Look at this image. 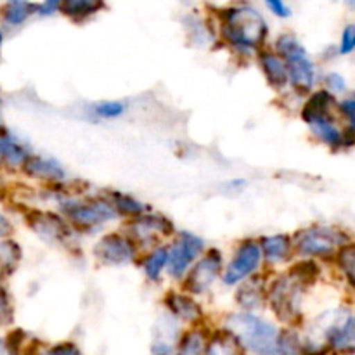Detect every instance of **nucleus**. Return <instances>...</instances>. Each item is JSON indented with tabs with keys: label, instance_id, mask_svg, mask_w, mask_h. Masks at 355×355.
<instances>
[{
	"label": "nucleus",
	"instance_id": "1",
	"mask_svg": "<svg viewBox=\"0 0 355 355\" xmlns=\"http://www.w3.org/2000/svg\"><path fill=\"white\" fill-rule=\"evenodd\" d=\"M224 37L241 51H252L267 35L266 21L252 7H232L224 14Z\"/></svg>",
	"mask_w": 355,
	"mask_h": 355
},
{
	"label": "nucleus",
	"instance_id": "2",
	"mask_svg": "<svg viewBox=\"0 0 355 355\" xmlns=\"http://www.w3.org/2000/svg\"><path fill=\"white\" fill-rule=\"evenodd\" d=\"M227 328L245 349L257 355H277L279 333L269 322L250 314H234L227 319Z\"/></svg>",
	"mask_w": 355,
	"mask_h": 355
},
{
	"label": "nucleus",
	"instance_id": "3",
	"mask_svg": "<svg viewBox=\"0 0 355 355\" xmlns=\"http://www.w3.org/2000/svg\"><path fill=\"white\" fill-rule=\"evenodd\" d=\"M276 49L284 59L288 80L293 83L298 92H309L314 85L315 73L305 49L298 44V40H295V37H290V35H283L277 40Z\"/></svg>",
	"mask_w": 355,
	"mask_h": 355
},
{
	"label": "nucleus",
	"instance_id": "4",
	"mask_svg": "<svg viewBox=\"0 0 355 355\" xmlns=\"http://www.w3.org/2000/svg\"><path fill=\"white\" fill-rule=\"evenodd\" d=\"M300 288L302 284L297 283L291 276H281L270 284V307L274 309L281 321H291L298 315Z\"/></svg>",
	"mask_w": 355,
	"mask_h": 355
},
{
	"label": "nucleus",
	"instance_id": "5",
	"mask_svg": "<svg viewBox=\"0 0 355 355\" xmlns=\"http://www.w3.org/2000/svg\"><path fill=\"white\" fill-rule=\"evenodd\" d=\"M342 236L333 232L328 227L305 229L297 234V250L302 255L307 257H322L329 255L336 245H342Z\"/></svg>",
	"mask_w": 355,
	"mask_h": 355
},
{
	"label": "nucleus",
	"instance_id": "6",
	"mask_svg": "<svg viewBox=\"0 0 355 355\" xmlns=\"http://www.w3.org/2000/svg\"><path fill=\"white\" fill-rule=\"evenodd\" d=\"M260 259H262V250H260L259 243H243L238 252H236L234 260L229 263L227 270H225L224 283L236 284L245 279V277H248L260 266Z\"/></svg>",
	"mask_w": 355,
	"mask_h": 355
},
{
	"label": "nucleus",
	"instance_id": "7",
	"mask_svg": "<svg viewBox=\"0 0 355 355\" xmlns=\"http://www.w3.org/2000/svg\"><path fill=\"white\" fill-rule=\"evenodd\" d=\"M69 218L80 227H96L103 222L114 218V210L111 205L104 201H94V203H66L62 207Z\"/></svg>",
	"mask_w": 355,
	"mask_h": 355
},
{
	"label": "nucleus",
	"instance_id": "8",
	"mask_svg": "<svg viewBox=\"0 0 355 355\" xmlns=\"http://www.w3.org/2000/svg\"><path fill=\"white\" fill-rule=\"evenodd\" d=\"M94 255L106 266H125L134 259V246L120 234H107L97 243Z\"/></svg>",
	"mask_w": 355,
	"mask_h": 355
},
{
	"label": "nucleus",
	"instance_id": "9",
	"mask_svg": "<svg viewBox=\"0 0 355 355\" xmlns=\"http://www.w3.org/2000/svg\"><path fill=\"white\" fill-rule=\"evenodd\" d=\"M201 250H203V241L198 236L189 234V232H182L179 236V239L175 241V245H173L172 252L168 253V259H166L170 272L173 276H182L184 270L200 255Z\"/></svg>",
	"mask_w": 355,
	"mask_h": 355
},
{
	"label": "nucleus",
	"instance_id": "10",
	"mask_svg": "<svg viewBox=\"0 0 355 355\" xmlns=\"http://www.w3.org/2000/svg\"><path fill=\"white\" fill-rule=\"evenodd\" d=\"M220 253H218L217 250H210V252L205 255V259L194 267L193 272L187 276V290H189L191 293H203L205 290H208V286L214 283L218 270H220Z\"/></svg>",
	"mask_w": 355,
	"mask_h": 355
},
{
	"label": "nucleus",
	"instance_id": "11",
	"mask_svg": "<svg viewBox=\"0 0 355 355\" xmlns=\"http://www.w3.org/2000/svg\"><path fill=\"white\" fill-rule=\"evenodd\" d=\"M335 104V97L333 94L326 92V90H321V92H315L314 96L309 99V103L305 104L304 107V120L307 121L309 125L319 123V121H326V120H333L329 116V107Z\"/></svg>",
	"mask_w": 355,
	"mask_h": 355
},
{
	"label": "nucleus",
	"instance_id": "12",
	"mask_svg": "<svg viewBox=\"0 0 355 355\" xmlns=\"http://www.w3.org/2000/svg\"><path fill=\"white\" fill-rule=\"evenodd\" d=\"M326 338L331 349L338 350V352H352L355 333H354V318L349 315L345 322H336V324L329 326Z\"/></svg>",
	"mask_w": 355,
	"mask_h": 355
},
{
	"label": "nucleus",
	"instance_id": "13",
	"mask_svg": "<svg viewBox=\"0 0 355 355\" xmlns=\"http://www.w3.org/2000/svg\"><path fill=\"white\" fill-rule=\"evenodd\" d=\"M23 170L26 175L35 177V179H62L64 177V170L61 168L58 162L54 159L42 158V156H37V158H26L23 163Z\"/></svg>",
	"mask_w": 355,
	"mask_h": 355
},
{
	"label": "nucleus",
	"instance_id": "14",
	"mask_svg": "<svg viewBox=\"0 0 355 355\" xmlns=\"http://www.w3.org/2000/svg\"><path fill=\"white\" fill-rule=\"evenodd\" d=\"M260 64H262L263 73H266L267 80L272 87H284L288 83V71L286 64L281 58L276 54H269V52H262L260 54Z\"/></svg>",
	"mask_w": 355,
	"mask_h": 355
},
{
	"label": "nucleus",
	"instance_id": "15",
	"mask_svg": "<svg viewBox=\"0 0 355 355\" xmlns=\"http://www.w3.org/2000/svg\"><path fill=\"white\" fill-rule=\"evenodd\" d=\"M132 231H134L135 238L146 241L148 236L155 234L151 231L162 232V234H172V224L165 217H141L132 222Z\"/></svg>",
	"mask_w": 355,
	"mask_h": 355
},
{
	"label": "nucleus",
	"instance_id": "16",
	"mask_svg": "<svg viewBox=\"0 0 355 355\" xmlns=\"http://www.w3.org/2000/svg\"><path fill=\"white\" fill-rule=\"evenodd\" d=\"M263 297V281L259 279V277H253V279L246 281L238 291V304L241 305L243 309H248V311H253V309H259L262 305Z\"/></svg>",
	"mask_w": 355,
	"mask_h": 355
},
{
	"label": "nucleus",
	"instance_id": "17",
	"mask_svg": "<svg viewBox=\"0 0 355 355\" xmlns=\"http://www.w3.org/2000/svg\"><path fill=\"white\" fill-rule=\"evenodd\" d=\"M37 10L38 7L35 3H31L30 0H7L2 17L10 26H19V24H23Z\"/></svg>",
	"mask_w": 355,
	"mask_h": 355
},
{
	"label": "nucleus",
	"instance_id": "18",
	"mask_svg": "<svg viewBox=\"0 0 355 355\" xmlns=\"http://www.w3.org/2000/svg\"><path fill=\"white\" fill-rule=\"evenodd\" d=\"M203 355H243V345L231 331H220L205 347Z\"/></svg>",
	"mask_w": 355,
	"mask_h": 355
},
{
	"label": "nucleus",
	"instance_id": "19",
	"mask_svg": "<svg viewBox=\"0 0 355 355\" xmlns=\"http://www.w3.org/2000/svg\"><path fill=\"white\" fill-rule=\"evenodd\" d=\"M166 305L173 315L184 319V321H196L201 318L200 305L191 300L189 297H184V295L172 293L166 298Z\"/></svg>",
	"mask_w": 355,
	"mask_h": 355
},
{
	"label": "nucleus",
	"instance_id": "20",
	"mask_svg": "<svg viewBox=\"0 0 355 355\" xmlns=\"http://www.w3.org/2000/svg\"><path fill=\"white\" fill-rule=\"evenodd\" d=\"M104 6V0H61L59 7L71 19H85Z\"/></svg>",
	"mask_w": 355,
	"mask_h": 355
},
{
	"label": "nucleus",
	"instance_id": "21",
	"mask_svg": "<svg viewBox=\"0 0 355 355\" xmlns=\"http://www.w3.org/2000/svg\"><path fill=\"white\" fill-rule=\"evenodd\" d=\"M260 250H263L269 262H281L290 252V239L283 234L269 236L260 241Z\"/></svg>",
	"mask_w": 355,
	"mask_h": 355
},
{
	"label": "nucleus",
	"instance_id": "22",
	"mask_svg": "<svg viewBox=\"0 0 355 355\" xmlns=\"http://www.w3.org/2000/svg\"><path fill=\"white\" fill-rule=\"evenodd\" d=\"M33 225L35 231L42 236H47L49 241H54V239L61 238L62 234L66 232L64 224L59 220V217L51 214H38V218H35V224Z\"/></svg>",
	"mask_w": 355,
	"mask_h": 355
},
{
	"label": "nucleus",
	"instance_id": "23",
	"mask_svg": "<svg viewBox=\"0 0 355 355\" xmlns=\"http://www.w3.org/2000/svg\"><path fill=\"white\" fill-rule=\"evenodd\" d=\"M21 260V250L12 241H0V279L10 276Z\"/></svg>",
	"mask_w": 355,
	"mask_h": 355
},
{
	"label": "nucleus",
	"instance_id": "24",
	"mask_svg": "<svg viewBox=\"0 0 355 355\" xmlns=\"http://www.w3.org/2000/svg\"><path fill=\"white\" fill-rule=\"evenodd\" d=\"M314 132L318 134L319 139L329 144L331 148H338V146H343V134L336 128L335 121L333 120H326V121H319V123L312 125Z\"/></svg>",
	"mask_w": 355,
	"mask_h": 355
},
{
	"label": "nucleus",
	"instance_id": "25",
	"mask_svg": "<svg viewBox=\"0 0 355 355\" xmlns=\"http://www.w3.org/2000/svg\"><path fill=\"white\" fill-rule=\"evenodd\" d=\"M290 276L293 277L297 283H300L302 286H307V284H312L319 276V269L314 262H302L297 263L293 269L290 270Z\"/></svg>",
	"mask_w": 355,
	"mask_h": 355
},
{
	"label": "nucleus",
	"instance_id": "26",
	"mask_svg": "<svg viewBox=\"0 0 355 355\" xmlns=\"http://www.w3.org/2000/svg\"><path fill=\"white\" fill-rule=\"evenodd\" d=\"M166 259H168V252L165 248H158L148 257L146 260V274H148L149 279H158L159 274H162V269L165 267Z\"/></svg>",
	"mask_w": 355,
	"mask_h": 355
},
{
	"label": "nucleus",
	"instance_id": "27",
	"mask_svg": "<svg viewBox=\"0 0 355 355\" xmlns=\"http://www.w3.org/2000/svg\"><path fill=\"white\" fill-rule=\"evenodd\" d=\"M205 352V340L200 333L193 331L187 333L179 345L177 355H203Z\"/></svg>",
	"mask_w": 355,
	"mask_h": 355
},
{
	"label": "nucleus",
	"instance_id": "28",
	"mask_svg": "<svg viewBox=\"0 0 355 355\" xmlns=\"http://www.w3.org/2000/svg\"><path fill=\"white\" fill-rule=\"evenodd\" d=\"M300 340L295 333L284 331L277 336V355H300L302 354Z\"/></svg>",
	"mask_w": 355,
	"mask_h": 355
},
{
	"label": "nucleus",
	"instance_id": "29",
	"mask_svg": "<svg viewBox=\"0 0 355 355\" xmlns=\"http://www.w3.org/2000/svg\"><path fill=\"white\" fill-rule=\"evenodd\" d=\"M113 200H114V207L118 208V211H121V214L125 215H139L142 214V210H144V207H142L139 201H135L134 198L127 196V194L114 193Z\"/></svg>",
	"mask_w": 355,
	"mask_h": 355
},
{
	"label": "nucleus",
	"instance_id": "30",
	"mask_svg": "<svg viewBox=\"0 0 355 355\" xmlns=\"http://www.w3.org/2000/svg\"><path fill=\"white\" fill-rule=\"evenodd\" d=\"M96 114H99L101 118H116L120 116L121 113L125 111V106L121 103H101L94 107Z\"/></svg>",
	"mask_w": 355,
	"mask_h": 355
},
{
	"label": "nucleus",
	"instance_id": "31",
	"mask_svg": "<svg viewBox=\"0 0 355 355\" xmlns=\"http://www.w3.org/2000/svg\"><path fill=\"white\" fill-rule=\"evenodd\" d=\"M354 263H355V253H354V246L347 245L345 248L340 252V266L342 269L345 270V274L349 276L350 283L354 281Z\"/></svg>",
	"mask_w": 355,
	"mask_h": 355
},
{
	"label": "nucleus",
	"instance_id": "32",
	"mask_svg": "<svg viewBox=\"0 0 355 355\" xmlns=\"http://www.w3.org/2000/svg\"><path fill=\"white\" fill-rule=\"evenodd\" d=\"M355 47V28L350 24V26L345 28L342 35V45H340V52L342 54H350Z\"/></svg>",
	"mask_w": 355,
	"mask_h": 355
},
{
	"label": "nucleus",
	"instance_id": "33",
	"mask_svg": "<svg viewBox=\"0 0 355 355\" xmlns=\"http://www.w3.org/2000/svg\"><path fill=\"white\" fill-rule=\"evenodd\" d=\"M44 355H80V350L75 345H71V343H61V345L52 347Z\"/></svg>",
	"mask_w": 355,
	"mask_h": 355
},
{
	"label": "nucleus",
	"instance_id": "34",
	"mask_svg": "<svg viewBox=\"0 0 355 355\" xmlns=\"http://www.w3.org/2000/svg\"><path fill=\"white\" fill-rule=\"evenodd\" d=\"M266 3H267V7H269V9L276 14V16H279V17L290 16V9H288V6L284 3V0H266Z\"/></svg>",
	"mask_w": 355,
	"mask_h": 355
},
{
	"label": "nucleus",
	"instance_id": "35",
	"mask_svg": "<svg viewBox=\"0 0 355 355\" xmlns=\"http://www.w3.org/2000/svg\"><path fill=\"white\" fill-rule=\"evenodd\" d=\"M326 82L329 83V85L333 87L335 90H343L345 89V82H343V78L340 75H336V73H331V75L326 78Z\"/></svg>",
	"mask_w": 355,
	"mask_h": 355
},
{
	"label": "nucleus",
	"instance_id": "36",
	"mask_svg": "<svg viewBox=\"0 0 355 355\" xmlns=\"http://www.w3.org/2000/svg\"><path fill=\"white\" fill-rule=\"evenodd\" d=\"M59 3H61V0H45V2L38 7V10H40L42 14H52L58 9Z\"/></svg>",
	"mask_w": 355,
	"mask_h": 355
},
{
	"label": "nucleus",
	"instance_id": "37",
	"mask_svg": "<svg viewBox=\"0 0 355 355\" xmlns=\"http://www.w3.org/2000/svg\"><path fill=\"white\" fill-rule=\"evenodd\" d=\"M7 312H9V298H7L6 291L0 288V321L6 318Z\"/></svg>",
	"mask_w": 355,
	"mask_h": 355
},
{
	"label": "nucleus",
	"instance_id": "38",
	"mask_svg": "<svg viewBox=\"0 0 355 355\" xmlns=\"http://www.w3.org/2000/svg\"><path fill=\"white\" fill-rule=\"evenodd\" d=\"M340 110L343 111V113L347 114V118H349L350 121H354V113H355V103L352 99L345 101V103H342V106H340Z\"/></svg>",
	"mask_w": 355,
	"mask_h": 355
},
{
	"label": "nucleus",
	"instance_id": "39",
	"mask_svg": "<svg viewBox=\"0 0 355 355\" xmlns=\"http://www.w3.org/2000/svg\"><path fill=\"white\" fill-rule=\"evenodd\" d=\"M10 231H12V225H10V222L0 214V238H6L7 234H10Z\"/></svg>",
	"mask_w": 355,
	"mask_h": 355
},
{
	"label": "nucleus",
	"instance_id": "40",
	"mask_svg": "<svg viewBox=\"0 0 355 355\" xmlns=\"http://www.w3.org/2000/svg\"><path fill=\"white\" fill-rule=\"evenodd\" d=\"M6 141H7V135H0V163L3 159V148H6Z\"/></svg>",
	"mask_w": 355,
	"mask_h": 355
},
{
	"label": "nucleus",
	"instance_id": "41",
	"mask_svg": "<svg viewBox=\"0 0 355 355\" xmlns=\"http://www.w3.org/2000/svg\"><path fill=\"white\" fill-rule=\"evenodd\" d=\"M0 355H17V354L12 352L7 345H0Z\"/></svg>",
	"mask_w": 355,
	"mask_h": 355
},
{
	"label": "nucleus",
	"instance_id": "42",
	"mask_svg": "<svg viewBox=\"0 0 355 355\" xmlns=\"http://www.w3.org/2000/svg\"><path fill=\"white\" fill-rule=\"evenodd\" d=\"M0 44H2V33H0Z\"/></svg>",
	"mask_w": 355,
	"mask_h": 355
},
{
	"label": "nucleus",
	"instance_id": "43",
	"mask_svg": "<svg viewBox=\"0 0 355 355\" xmlns=\"http://www.w3.org/2000/svg\"><path fill=\"white\" fill-rule=\"evenodd\" d=\"M0 106H2V101H0Z\"/></svg>",
	"mask_w": 355,
	"mask_h": 355
}]
</instances>
